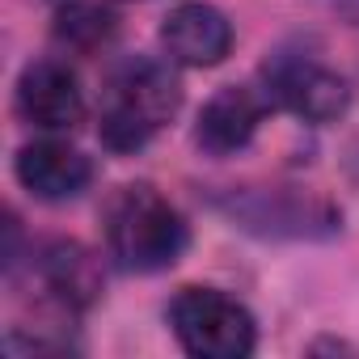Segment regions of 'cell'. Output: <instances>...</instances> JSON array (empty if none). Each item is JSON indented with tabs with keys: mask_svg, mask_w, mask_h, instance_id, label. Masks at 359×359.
Instances as JSON below:
<instances>
[{
	"mask_svg": "<svg viewBox=\"0 0 359 359\" xmlns=\"http://www.w3.org/2000/svg\"><path fill=\"white\" fill-rule=\"evenodd\" d=\"M114 39V13L93 0H72L55 18V43L81 55H93L97 47H106Z\"/></svg>",
	"mask_w": 359,
	"mask_h": 359,
	"instance_id": "10",
	"label": "cell"
},
{
	"mask_svg": "<svg viewBox=\"0 0 359 359\" xmlns=\"http://www.w3.org/2000/svg\"><path fill=\"white\" fill-rule=\"evenodd\" d=\"M266 102L292 110L304 123H330L346 110L351 89L338 72L300 60V55H283L275 64H266Z\"/></svg>",
	"mask_w": 359,
	"mask_h": 359,
	"instance_id": "4",
	"label": "cell"
},
{
	"mask_svg": "<svg viewBox=\"0 0 359 359\" xmlns=\"http://www.w3.org/2000/svg\"><path fill=\"white\" fill-rule=\"evenodd\" d=\"M182 102L173 72L156 60H127L110 72L102 93V144L114 152L144 148Z\"/></svg>",
	"mask_w": 359,
	"mask_h": 359,
	"instance_id": "2",
	"label": "cell"
},
{
	"mask_svg": "<svg viewBox=\"0 0 359 359\" xmlns=\"http://www.w3.org/2000/svg\"><path fill=\"white\" fill-rule=\"evenodd\" d=\"M18 114L43 131H68L85 114L81 81L60 60H39L18 81Z\"/></svg>",
	"mask_w": 359,
	"mask_h": 359,
	"instance_id": "5",
	"label": "cell"
},
{
	"mask_svg": "<svg viewBox=\"0 0 359 359\" xmlns=\"http://www.w3.org/2000/svg\"><path fill=\"white\" fill-rule=\"evenodd\" d=\"M262 110H266V97H258L245 85H229L203 106L195 135H199V144L208 152L229 156V152H237V148H245L254 140V131L262 123Z\"/></svg>",
	"mask_w": 359,
	"mask_h": 359,
	"instance_id": "8",
	"label": "cell"
},
{
	"mask_svg": "<svg viewBox=\"0 0 359 359\" xmlns=\"http://www.w3.org/2000/svg\"><path fill=\"white\" fill-rule=\"evenodd\" d=\"M18 177L30 195L47 199V203H60V199H76L93 182V165L72 144L39 140V144H26L18 152Z\"/></svg>",
	"mask_w": 359,
	"mask_h": 359,
	"instance_id": "7",
	"label": "cell"
},
{
	"mask_svg": "<svg viewBox=\"0 0 359 359\" xmlns=\"http://www.w3.org/2000/svg\"><path fill=\"white\" fill-rule=\"evenodd\" d=\"M169 325L199 359H241L258 338L250 309L216 287H182L169 304Z\"/></svg>",
	"mask_w": 359,
	"mask_h": 359,
	"instance_id": "3",
	"label": "cell"
},
{
	"mask_svg": "<svg viewBox=\"0 0 359 359\" xmlns=\"http://www.w3.org/2000/svg\"><path fill=\"white\" fill-rule=\"evenodd\" d=\"M161 43L169 60L187 64V68H212L233 51V26L216 5L203 0H182L177 9H169L161 26Z\"/></svg>",
	"mask_w": 359,
	"mask_h": 359,
	"instance_id": "6",
	"label": "cell"
},
{
	"mask_svg": "<svg viewBox=\"0 0 359 359\" xmlns=\"http://www.w3.org/2000/svg\"><path fill=\"white\" fill-rule=\"evenodd\" d=\"M106 250L123 271L152 275L182 258L187 224L177 208L152 187H123L106 203Z\"/></svg>",
	"mask_w": 359,
	"mask_h": 359,
	"instance_id": "1",
	"label": "cell"
},
{
	"mask_svg": "<svg viewBox=\"0 0 359 359\" xmlns=\"http://www.w3.org/2000/svg\"><path fill=\"white\" fill-rule=\"evenodd\" d=\"M43 275H47V287L64 300V304H89L102 287V275H97V262L81 250V245H55L43 254Z\"/></svg>",
	"mask_w": 359,
	"mask_h": 359,
	"instance_id": "9",
	"label": "cell"
}]
</instances>
